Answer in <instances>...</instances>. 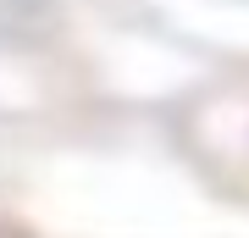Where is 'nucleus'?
<instances>
[{"instance_id":"nucleus-1","label":"nucleus","mask_w":249,"mask_h":238,"mask_svg":"<svg viewBox=\"0 0 249 238\" xmlns=\"http://www.w3.org/2000/svg\"><path fill=\"white\" fill-rule=\"evenodd\" d=\"M0 221L22 238H249V205L178 128L34 122L0 139Z\"/></svg>"},{"instance_id":"nucleus-2","label":"nucleus","mask_w":249,"mask_h":238,"mask_svg":"<svg viewBox=\"0 0 249 238\" xmlns=\"http://www.w3.org/2000/svg\"><path fill=\"white\" fill-rule=\"evenodd\" d=\"M0 238H22V233H11V227H6V221H0Z\"/></svg>"}]
</instances>
